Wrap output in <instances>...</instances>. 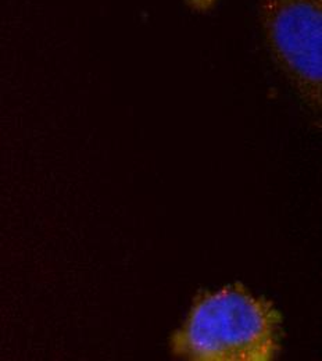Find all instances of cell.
<instances>
[{"label": "cell", "instance_id": "6da1fadb", "mask_svg": "<svg viewBox=\"0 0 322 361\" xmlns=\"http://www.w3.org/2000/svg\"><path fill=\"white\" fill-rule=\"evenodd\" d=\"M282 317L239 283L200 293L171 338L177 357L197 361H271L280 350Z\"/></svg>", "mask_w": 322, "mask_h": 361}, {"label": "cell", "instance_id": "3957f363", "mask_svg": "<svg viewBox=\"0 0 322 361\" xmlns=\"http://www.w3.org/2000/svg\"><path fill=\"white\" fill-rule=\"evenodd\" d=\"M217 0H186V3L190 6L192 10L197 13H206L214 7Z\"/></svg>", "mask_w": 322, "mask_h": 361}, {"label": "cell", "instance_id": "7a4b0ae2", "mask_svg": "<svg viewBox=\"0 0 322 361\" xmlns=\"http://www.w3.org/2000/svg\"><path fill=\"white\" fill-rule=\"evenodd\" d=\"M260 23L276 64L306 104L320 113L322 0H261Z\"/></svg>", "mask_w": 322, "mask_h": 361}]
</instances>
